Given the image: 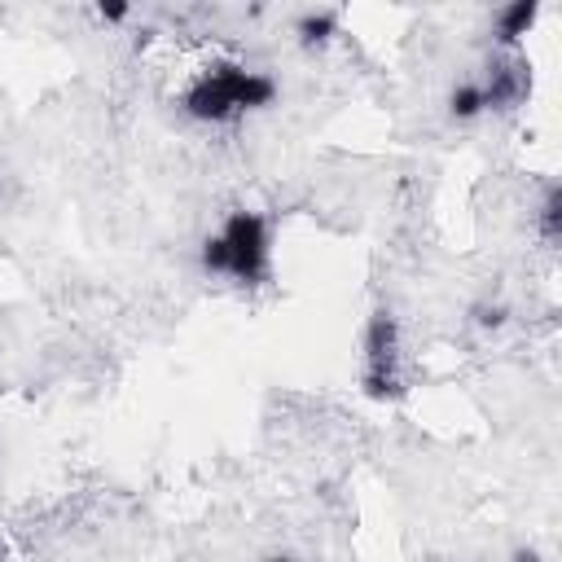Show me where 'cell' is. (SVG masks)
Masks as SVG:
<instances>
[{
  "mask_svg": "<svg viewBox=\"0 0 562 562\" xmlns=\"http://www.w3.org/2000/svg\"><path fill=\"white\" fill-rule=\"evenodd\" d=\"M536 220H540L544 241H558V237H562V189H558V184H549V189H544V202H540Z\"/></svg>",
  "mask_w": 562,
  "mask_h": 562,
  "instance_id": "52a82bcc",
  "label": "cell"
},
{
  "mask_svg": "<svg viewBox=\"0 0 562 562\" xmlns=\"http://www.w3.org/2000/svg\"><path fill=\"white\" fill-rule=\"evenodd\" d=\"M224 246V277L237 285H259L268 281V259H272V224L259 211H228L224 228L215 233Z\"/></svg>",
  "mask_w": 562,
  "mask_h": 562,
  "instance_id": "7a4b0ae2",
  "label": "cell"
},
{
  "mask_svg": "<svg viewBox=\"0 0 562 562\" xmlns=\"http://www.w3.org/2000/svg\"><path fill=\"white\" fill-rule=\"evenodd\" d=\"M505 316H509V312H505L501 303H483V307L474 312V321H479L483 329H496V325H505Z\"/></svg>",
  "mask_w": 562,
  "mask_h": 562,
  "instance_id": "ba28073f",
  "label": "cell"
},
{
  "mask_svg": "<svg viewBox=\"0 0 562 562\" xmlns=\"http://www.w3.org/2000/svg\"><path fill=\"white\" fill-rule=\"evenodd\" d=\"M360 386L369 400H395L404 391L400 382V325L386 307H378L364 321V338H360Z\"/></svg>",
  "mask_w": 562,
  "mask_h": 562,
  "instance_id": "3957f363",
  "label": "cell"
},
{
  "mask_svg": "<svg viewBox=\"0 0 562 562\" xmlns=\"http://www.w3.org/2000/svg\"><path fill=\"white\" fill-rule=\"evenodd\" d=\"M263 562H299V558H290V553H272V558H263Z\"/></svg>",
  "mask_w": 562,
  "mask_h": 562,
  "instance_id": "30bf717a",
  "label": "cell"
},
{
  "mask_svg": "<svg viewBox=\"0 0 562 562\" xmlns=\"http://www.w3.org/2000/svg\"><path fill=\"white\" fill-rule=\"evenodd\" d=\"M272 101H277V79L268 70H250V66H237V61L206 66L180 92V110L198 123H233L250 110H268Z\"/></svg>",
  "mask_w": 562,
  "mask_h": 562,
  "instance_id": "6da1fadb",
  "label": "cell"
},
{
  "mask_svg": "<svg viewBox=\"0 0 562 562\" xmlns=\"http://www.w3.org/2000/svg\"><path fill=\"white\" fill-rule=\"evenodd\" d=\"M97 18H101V22H127V18H132V4L105 0V4H97Z\"/></svg>",
  "mask_w": 562,
  "mask_h": 562,
  "instance_id": "9c48e42d",
  "label": "cell"
},
{
  "mask_svg": "<svg viewBox=\"0 0 562 562\" xmlns=\"http://www.w3.org/2000/svg\"><path fill=\"white\" fill-rule=\"evenodd\" d=\"M536 13H540L536 0H514V4L496 9V13H492V40H496L501 48H518V40L536 26Z\"/></svg>",
  "mask_w": 562,
  "mask_h": 562,
  "instance_id": "277c9868",
  "label": "cell"
},
{
  "mask_svg": "<svg viewBox=\"0 0 562 562\" xmlns=\"http://www.w3.org/2000/svg\"><path fill=\"white\" fill-rule=\"evenodd\" d=\"M294 35L303 48H325L338 35V9H312L294 22Z\"/></svg>",
  "mask_w": 562,
  "mask_h": 562,
  "instance_id": "5b68a950",
  "label": "cell"
},
{
  "mask_svg": "<svg viewBox=\"0 0 562 562\" xmlns=\"http://www.w3.org/2000/svg\"><path fill=\"white\" fill-rule=\"evenodd\" d=\"M448 114H452L457 123H470V119L487 114V101H483L479 79H474V83H457V88L448 92Z\"/></svg>",
  "mask_w": 562,
  "mask_h": 562,
  "instance_id": "8992f818",
  "label": "cell"
}]
</instances>
